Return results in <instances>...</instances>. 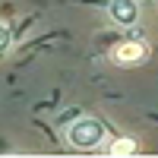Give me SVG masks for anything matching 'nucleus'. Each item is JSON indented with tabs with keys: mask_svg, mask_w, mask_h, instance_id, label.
Returning a JSON list of instances; mask_svg holds the SVG:
<instances>
[{
	"mask_svg": "<svg viewBox=\"0 0 158 158\" xmlns=\"http://www.w3.org/2000/svg\"><path fill=\"white\" fill-rule=\"evenodd\" d=\"M67 142L73 149H82V152H92L104 142V123L95 120V117H79V120L70 123L67 130Z\"/></svg>",
	"mask_w": 158,
	"mask_h": 158,
	"instance_id": "f257e3e1",
	"label": "nucleus"
},
{
	"mask_svg": "<svg viewBox=\"0 0 158 158\" xmlns=\"http://www.w3.org/2000/svg\"><path fill=\"white\" fill-rule=\"evenodd\" d=\"M111 57H114V63H120V67H133V63H139L146 57V44L142 41H120Z\"/></svg>",
	"mask_w": 158,
	"mask_h": 158,
	"instance_id": "f03ea898",
	"label": "nucleus"
},
{
	"mask_svg": "<svg viewBox=\"0 0 158 158\" xmlns=\"http://www.w3.org/2000/svg\"><path fill=\"white\" fill-rule=\"evenodd\" d=\"M108 13H111V19H114L117 25H133V22L139 19V6H136V0H111Z\"/></svg>",
	"mask_w": 158,
	"mask_h": 158,
	"instance_id": "7ed1b4c3",
	"label": "nucleus"
},
{
	"mask_svg": "<svg viewBox=\"0 0 158 158\" xmlns=\"http://www.w3.org/2000/svg\"><path fill=\"white\" fill-rule=\"evenodd\" d=\"M136 142L133 139H117V142H111L108 146V155H136Z\"/></svg>",
	"mask_w": 158,
	"mask_h": 158,
	"instance_id": "20e7f679",
	"label": "nucleus"
},
{
	"mask_svg": "<svg viewBox=\"0 0 158 158\" xmlns=\"http://www.w3.org/2000/svg\"><path fill=\"white\" fill-rule=\"evenodd\" d=\"M10 44H13V35H10L6 25H0V51H6Z\"/></svg>",
	"mask_w": 158,
	"mask_h": 158,
	"instance_id": "39448f33",
	"label": "nucleus"
}]
</instances>
